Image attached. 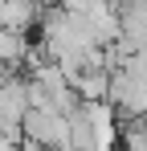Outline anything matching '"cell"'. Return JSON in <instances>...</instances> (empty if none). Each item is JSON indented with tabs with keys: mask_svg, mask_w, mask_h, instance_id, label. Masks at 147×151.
I'll return each instance as SVG.
<instances>
[{
	"mask_svg": "<svg viewBox=\"0 0 147 151\" xmlns=\"http://www.w3.org/2000/svg\"><path fill=\"white\" fill-rule=\"evenodd\" d=\"M24 139L29 143H37V147H49V151H66L74 147V135H70V119L61 114V110H29L24 114Z\"/></svg>",
	"mask_w": 147,
	"mask_h": 151,
	"instance_id": "6da1fadb",
	"label": "cell"
},
{
	"mask_svg": "<svg viewBox=\"0 0 147 151\" xmlns=\"http://www.w3.org/2000/svg\"><path fill=\"white\" fill-rule=\"evenodd\" d=\"M41 17H45V8H41V0H0V29H8V33H29V29H41Z\"/></svg>",
	"mask_w": 147,
	"mask_h": 151,
	"instance_id": "7a4b0ae2",
	"label": "cell"
},
{
	"mask_svg": "<svg viewBox=\"0 0 147 151\" xmlns=\"http://www.w3.org/2000/svg\"><path fill=\"white\" fill-rule=\"evenodd\" d=\"M74 90H78L82 102H110L115 74H110V70H82V78L74 82Z\"/></svg>",
	"mask_w": 147,
	"mask_h": 151,
	"instance_id": "3957f363",
	"label": "cell"
},
{
	"mask_svg": "<svg viewBox=\"0 0 147 151\" xmlns=\"http://www.w3.org/2000/svg\"><path fill=\"white\" fill-rule=\"evenodd\" d=\"M29 53H33L29 37H21V33H8V29H0V65L17 70L21 61H29Z\"/></svg>",
	"mask_w": 147,
	"mask_h": 151,
	"instance_id": "277c9868",
	"label": "cell"
},
{
	"mask_svg": "<svg viewBox=\"0 0 147 151\" xmlns=\"http://www.w3.org/2000/svg\"><path fill=\"white\" fill-rule=\"evenodd\" d=\"M66 151H78V147H66Z\"/></svg>",
	"mask_w": 147,
	"mask_h": 151,
	"instance_id": "5b68a950",
	"label": "cell"
}]
</instances>
